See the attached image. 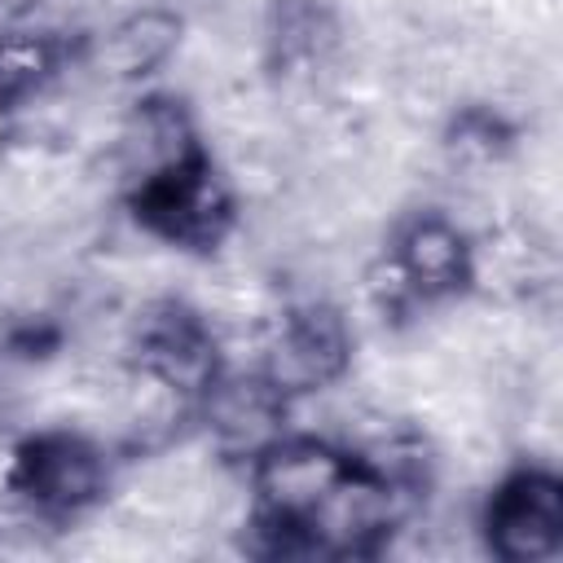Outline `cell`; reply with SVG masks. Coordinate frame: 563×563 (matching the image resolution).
<instances>
[{
  "label": "cell",
  "instance_id": "4",
  "mask_svg": "<svg viewBox=\"0 0 563 563\" xmlns=\"http://www.w3.org/2000/svg\"><path fill=\"white\" fill-rule=\"evenodd\" d=\"M128 361L141 383H154L185 409H194L198 396L224 369L220 339H216L211 321L198 308H189L185 299H154L132 317Z\"/></svg>",
  "mask_w": 563,
  "mask_h": 563
},
{
  "label": "cell",
  "instance_id": "7",
  "mask_svg": "<svg viewBox=\"0 0 563 563\" xmlns=\"http://www.w3.org/2000/svg\"><path fill=\"white\" fill-rule=\"evenodd\" d=\"M391 277L400 282L409 308L444 303L475 286V242L444 211H413L396 224L391 246L383 255Z\"/></svg>",
  "mask_w": 563,
  "mask_h": 563
},
{
  "label": "cell",
  "instance_id": "10",
  "mask_svg": "<svg viewBox=\"0 0 563 563\" xmlns=\"http://www.w3.org/2000/svg\"><path fill=\"white\" fill-rule=\"evenodd\" d=\"M180 35H185V18L176 9L141 4L114 18L101 35H92L84 44V62L110 84H136V79L158 75L176 57Z\"/></svg>",
  "mask_w": 563,
  "mask_h": 563
},
{
  "label": "cell",
  "instance_id": "3",
  "mask_svg": "<svg viewBox=\"0 0 563 563\" xmlns=\"http://www.w3.org/2000/svg\"><path fill=\"white\" fill-rule=\"evenodd\" d=\"M9 497L40 523H70L88 515L110 488V453L84 431H35L26 435L4 475Z\"/></svg>",
  "mask_w": 563,
  "mask_h": 563
},
{
  "label": "cell",
  "instance_id": "12",
  "mask_svg": "<svg viewBox=\"0 0 563 563\" xmlns=\"http://www.w3.org/2000/svg\"><path fill=\"white\" fill-rule=\"evenodd\" d=\"M334 18L325 4L317 0H282L273 9V22H268V48H273V62L277 66H317L325 62V53L334 48Z\"/></svg>",
  "mask_w": 563,
  "mask_h": 563
},
{
  "label": "cell",
  "instance_id": "2",
  "mask_svg": "<svg viewBox=\"0 0 563 563\" xmlns=\"http://www.w3.org/2000/svg\"><path fill=\"white\" fill-rule=\"evenodd\" d=\"M123 198L141 233L189 255H211L238 224V194L207 150L150 180L128 185Z\"/></svg>",
  "mask_w": 563,
  "mask_h": 563
},
{
  "label": "cell",
  "instance_id": "8",
  "mask_svg": "<svg viewBox=\"0 0 563 563\" xmlns=\"http://www.w3.org/2000/svg\"><path fill=\"white\" fill-rule=\"evenodd\" d=\"M290 405L295 400L282 396L260 369H220L216 383L198 396L194 413L229 462L251 466L290 431Z\"/></svg>",
  "mask_w": 563,
  "mask_h": 563
},
{
  "label": "cell",
  "instance_id": "11",
  "mask_svg": "<svg viewBox=\"0 0 563 563\" xmlns=\"http://www.w3.org/2000/svg\"><path fill=\"white\" fill-rule=\"evenodd\" d=\"M66 57L70 48L57 31H40V26L0 31V101H9L13 110L31 106L66 70Z\"/></svg>",
  "mask_w": 563,
  "mask_h": 563
},
{
  "label": "cell",
  "instance_id": "1",
  "mask_svg": "<svg viewBox=\"0 0 563 563\" xmlns=\"http://www.w3.org/2000/svg\"><path fill=\"white\" fill-rule=\"evenodd\" d=\"M246 471L242 545L255 559H374L422 497L361 449L325 435L286 431Z\"/></svg>",
  "mask_w": 563,
  "mask_h": 563
},
{
  "label": "cell",
  "instance_id": "13",
  "mask_svg": "<svg viewBox=\"0 0 563 563\" xmlns=\"http://www.w3.org/2000/svg\"><path fill=\"white\" fill-rule=\"evenodd\" d=\"M510 145H515V128L493 106H462L444 128V150L453 154V163L484 167L506 158Z\"/></svg>",
  "mask_w": 563,
  "mask_h": 563
},
{
  "label": "cell",
  "instance_id": "9",
  "mask_svg": "<svg viewBox=\"0 0 563 563\" xmlns=\"http://www.w3.org/2000/svg\"><path fill=\"white\" fill-rule=\"evenodd\" d=\"M198 150H207V145L198 136V123H194L189 106L167 97V92L141 97L128 110V119H123V128L114 136V163H119L123 189L136 185V180H150V176H158V172H167V167H176L185 158H194Z\"/></svg>",
  "mask_w": 563,
  "mask_h": 563
},
{
  "label": "cell",
  "instance_id": "14",
  "mask_svg": "<svg viewBox=\"0 0 563 563\" xmlns=\"http://www.w3.org/2000/svg\"><path fill=\"white\" fill-rule=\"evenodd\" d=\"M18 114H22V110H13L9 101H0V158H4V150L13 145V136H18Z\"/></svg>",
  "mask_w": 563,
  "mask_h": 563
},
{
  "label": "cell",
  "instance_id": "6",
  "mask_svg": "<svg viewBox=\"0 0 563 563\" xmlns=\"http://www.w3.org/2000/svg\"><path fill=\"white\" fill-rule=\"evenodd\" d=\"M352 365V330L330 303L290 308L264 339L260 374L290 400L334 387Z\"/></svg>",
  "mask_w": 563,
  "mask_h": 563
},
{
  "label": "cell",
  "instance_id": "5",
  "mask_svg": "<svg viewBox=\"0 0 563 563\" xmlns=\"http://www.w3.org/2000/svg\"><path fill=\"white\" fill-rule=\"evenodd\" d=\"M484 550L497 563H545L563 550V479L523 462L506 471L479 510Z\"/></svg>",
  "mask_w": 563,
  "mask_h": 563
}]
</instances>
